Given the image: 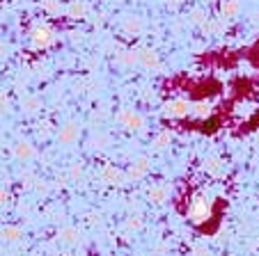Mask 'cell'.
Listing matches in <instances>:
<instances>
[{
	"mask_svg": "<svg viewBox=\"0 0 259 256\" xmlns=\"http://www.w3.org/2000/svg\"><path fill=\"white\" fill-rule=\"evenodd\" d=\"M21 108H23L25 115H37V112L41 110V98H39V96H32V94H28V96L21 98Z\"/></svg>",
	"mask_w": 259,
	"mask_h": 256,
	"instance_id": "cell-14",
	"label": "cell"
},
{
	"mask_svg": "<svg viewBox=\"0 0 259 256\" xmlns=\"http://www.w3.org/2000/svg\"><path fill=\"white\" fill-rule=\"evenodd\" d=\"M0 236H3V240L5 242H19L23 240V229L21 227H3V231H0Z\"/></svg>",
	"mask_w": 259,
	"mask_h": 256,
	"instance_id": "cell-17",
	"label": "cell"
},
{
	"mask_svg": "<svg viewBox=\"0 0 259 256\" xmlns=\"http://www.w3.org/2000/svg\"><path fill=\"white\" fill-rule=\"evenodd\" d=\"M165 3H167V5H170V7H177V5H181L184 0H165Z\"/></svg>",
	"mask_w": 259,
	"mask_h": 256,
	"instance_id": "cell-32",
	"label": "cell"
},
{
	"mask_svg": "<svg viewBox=\"0 0 259 256\" xmlns=\"http://www.w3.org/2000/svg\"><path fill=\"white\" fill-rule=\"evenodd\" d=\"M170 142H172V133L170 131H161L156 137H154V149L163 151V149H167V146H170Z\"/></svg>",
	"mask_w": 259,
	"mask_h": 256,
	"instance_id": "cell-20",
	"label": "cell"
},
{
	"mask_svg": "<svg viewBox=\"0 0 259 256\" xmlns=\"http://www.w3.org/2000/svg\"><path fill=\"white\" fill-rule=\"evenodd\" d=\"M167 188L165 185H161V183H156V185H152V188L147 190V199L149 201H154V203H165L167 201Z\"/></svg>",
	"mask_w": 259,
	"mask_h": 256,
	"instance_id": "cell-13",
	"label": "cell"
},
{
	"mask_svg": "<svg viewBox=\"0 0 259 256\" xmlns=\"http://www.w3.org/2000/svg\"><path fill=\"white\" fill-rule=\"evenodd\" d=\"M115 121H117L122 128H126V131H142V128H145V117H142L140 112L131 110V108H122V110H117Z\"/></svg>",
	"mask_w": 259,
	"mask_h": 256,
	"instance_id": "cell-4",
	"label": "cell"
},
{
	"mask_svg": "<svg viewBox=\"0 0 259 256\" xmlns=\"http://www.w3.org/2000/svg\"><path fill=\"white\" fill-rule=\"evenodd\" d=\"M64 14L73 21H83L88 16V5H85L83 0H71L67 5V10H64Z\"/></svg>",
	"mask_w": 259,
	"mask_h": 256,
	"instance_id": "cell-9",
	"label": "cell"
},
{
	"mask_svg": "<svg viewBox=\"0 0 259 256\" xmlns=\"http://www.w3.org/2000/svg\"><path fill=\"white\" fill-rule=\"evenodd\" d=\"M115 60H117L119 64H124V67H136V64H140L138 50H119V53L115 55Z\"/></svg>",
	"mask_w": 259,
	"mask_h": 256,
	"instance_id": "cell-18",
	"label": "cell"
},
{
	"mask_svg": "<svg viewBox=\"0 0 259 256\" xmlns=\"http://www.w3.org/2000/svg\"><path fill=\"white\" fill-rule=\"evenodd\" d=\"M147 172H149V158H147V156H140V158L136 160V163L131 165V169H128V179L131 181H140L142 176L147 174Z\"/></svg>",
	"mask_w": 259,
	"mask_h": 256,
	"instance_id": "cell-8",
	"label": "cell"
},
{
	"mask_svg": "<svg viewBox=\"0 0 259 256\" xmlns=\"http://www.w3.org/2000/svg\"><path fill=\"white\" fill-rule=\"evenodd\" d=\"M239 14H241L239 0H223V3H220V16H223V21H232Z\"/></svg>",
	"mask_w": 259,
	"mask_h": 256,
	"instance_id": "cell-10",
	"label": "cell"
},
{
	"mask_svg": "<svg viewBox=\"0 0 259 256\" xmlns=\"http://www.w3.org/2000/svg\"><path fill=\"white\" fill-rule=\"evenodd\" d=\"M122 30L128 34H140L142 30H145V21H142L140 16H126V19L122 21Z\"/></svg>",
	"mask_w": 259,
	"mask_h": 256,
	"instance_id": "cell-12",
	"label": "cell"
},
{
	"mask_svg": "<svg viewBox=\"0 0 259 256\" xmlns=\"http://www.w3.org/2000/svg\"><path fill=\"white\" fill-rule=\"evenodd\" d=\"M138 60H140V67H145V69H158L161 67V58H158V53L152 50V48L138 50Z\"/></svg>",
	"mask_w": 259,
	"mask_h": 256,
	"instance_id": "cell-7",
	"label": "cell"
},
{
	"mask_svg": "<svg viewBox=\"0 0 259 256\" xmlns=\"http://www.w3.org/2000/svg\"><path fill=\"white\" fill-rule=\"evenodd\" d=\"M206 12L204 10H200V7H197V10H193L191 12V23L193 25H206Z\"/></svg>",
	"mask_w": 259,
	"mask_h": 256,
	"instance_id": "cell-21",
	"label": "cell"
},
{
	"mask_svg": "<svg viewBox=\"0 0 259 256\" xmlns=\"http://www.w3.org/2000/svg\"><path fill=\"white\" fill-rule=\"evenodd\" d=\"M53 41H55V30L46 23L34 25L32 32H30V44H32V48H37V50L49 48Z\"/></svg>",
	"mask_w": 259,
	"mask_h": 256,
	"instance_id": "cell-2",
	"label": "cell"
},
{
	"mask_svg": "<svg viewBox=\"0 0 259 256\" xmlns=\"http://www.w3.org/2000/svg\"><path fill=\"white\" fill-rule=\"evenodd\" d=\"M60 240L64 242V245H78L80 242V231L73 227H64L60 229Z\"/></svg>",
	"mask_w": 259,
	"mask_h": 256,
	"instance_id": "cell-16",
	"label": "cell"
},
{
	"mask_svg": "<svg viewBox=\"0 0 259 256\" xmlns=\"http://www.w3.org/2000/svg\"><path fill=\"white\" fill-rule=\"evenodd\" d=\"M51 131H53V124H51V121H44V124H41V131H39V133L46 137V135H51Z\"/></svg>",
	"mask_w": 259,
	"mask_h": 256,
	"instance_id": "cell-29",
	"label": "cell"
},
{
	"mask_svg": "<svg viewBox=\"0 0 259 256\" xmlns=\"http://www.w3.org/2000/svg\"><path fill=\"white\" fill-rule=\"evenodd\" d=\"M12 106H10V98H7L5 92H0V115H10Z\"/></svg>",
	"mask_w": 259,
	"mask_h": 256,
	"instance_id": "cell-26",
	"label": "cell"
},
{
	"mask_svg": "<svg viewBox=\"0 0 259 256\" xmlns=\"http://www.w3.org/2000/svg\"><path fill=\"white\" fill-rule=\"evenodd\" d=\"M204 167L209 169L211 174H218V169H220V158H218V156H209V158L204 160Z\"/></svg>",
	"mask_w": 259,
	"mask_h": 256,
	"instance_id": "cell-23",
	"label": "cell"
},
{
	"mask_svg": "<svg viewBox=\"0 0 259 256\" xmlns=\"http://www.w3.org/2000/svg\"><path fill=\"white\" fill-rule=\"evenodd\" d=\"M10 203V192L7 190H0V208H5Z\"/></svg>",
	"mask_w": 259,
	"mask_h": 256,
	"instance_id": "cell-28",
	"label": "cell"
},
{
	"mask_svg": "<svg viewBox=\"0 0 259 256\" xmlns=\"http://www.w3.org/2000/svg\"><path fill=\"white\" fill-rule=\"evenodd\" d=\"M41 10H44L49 16H60L64 12L60 0H41Z\"/></svg>",
	"mask_w": 259,
	"mask_h": 256,
	"instance_id": "cell-19",
	"label": "cell"
},
{
	"mask_svg": "<svg viewBox=\"0 0 259 256\" xmlns=\"http://www.w3.org/2000/svg\"><path fill=\"white\" fill-rule=\"evenodd\" d=\"M78 135H80L78 126L73 124V121H69V124H64L62 128L58 131V142L62 146H71V144H76V142H78Z\"/></svg>",
	"mask_w": 259,
	"mask_h": 256,
	"instance_id": "cell-6",
	"label": "cell"
},
{
	"mask_svg": "<svg viewBox=\"0 0 259 256\" xmlns=\"http://www.w3.org/2000/svg\"><path fill=\"white\" fill-rule=\"evenodd\" d=\"M108 144H110V137L103 135V133H99V135L92 137V149H106Z\"/></svg>",
	"mask_w": 259,
	"mask_h": 256,
	"instance_id": "cell-22",
	"label": "cell"
},
{
	"mask_svg": "<svg viewBox=\"0 0 259 256\" xmlns=\"http://www.w3.org/2000/svg\"><path fill=\"white\" fill-rule=\"evenodd\" d=\"M69 179H71L73 183L83 179V165H80V163H73L71 169H69Z\"/></svg>",
	"mask_w": 259,
	"mask_h": 256,
	"instance_id": "cell-24",
	"label": "cell"
},
{
	"mask_svg": "<svg viewBox=\"0 0 259 256\" xmlns=\"http://www.w3.org/2000/svg\"><path fill=\"white\" fill-rule=\"evenodd\" d=\"M193 256H211V251L206 249V247H195V249H193Z\"/></svg>",
	"mask_w": 259,
	"mask_h": 256,
	"instance_id": "cell-30",
	"label": "cell"
},
{
	"mask_svg": "<svg viewBox=\"0 0 259 256\" xmlns=\"http://www.w3.org/2000/svg\"><path fill=\"white\" fill-rule=\"evenodd\" d=\"M7 58V44L0 39V60H5Z\"/></svg>",
	"mask_w": 259,
	"mask_h": 256,
	"instance_id": "cell-31",
	"label": "cell"
},
{
	"mask_svg": "<svg viewBox=\"0 0 259 256\" xmlns=\"http://www.w3.org/2000/svg\"><path fill=\"white\" fill-rule=\"evenodd\" d=\"M10 256H23V254H19V251H16V254H10Z\"/></svg>",
	"mask_w": 259,
	"mask_h": 256,
	"instance_id": "cell-34",
	"label": "cell"
},
{
	"mask_svg": "<svg viewBox=\"0 0 259 256\" xmlns=\"http://www.w3.org/2000/svg\"><path fill=\"white\" fill-rule=\"evenodd\" d=\"M211 112H213V106H211L209 101H200V103H193L191 117L193 119H209Z\"/></svg>",
	"mask_w": 259,
	"mask_h": 256,
	"instance_id": "cell-15",
	"label": "cell"
},
{
	"mask_svg": "<svg viewBox=\"0 0 259 256\" xmlns=\"http://www.w3.org/2000/svg\"><path fill=\"white\" fill-rule=\"evenodd\" d=\"M14 156H16V160H21V163H28V160H32L34 156H37V151H34V146L30 144V142H16Z\"/></svg>",
	"mask_w": 259,
	"mask_h": 256,
	"instance_id": "cell-11",
	"label": "cell"
},
{
	"mask_svg": "<svg viewBox=\"0 0 259 256\" xmlns=\"http://www.w3.org/2000/svg\"><path fill=\"white\" fill-rule=\"evenodd\" d=\"M126 229H128V231H140V229H142L140 215H131V218L126 220Z\"/></svg>",
	"mask_w": 259,
	"mask_h": 256,
	"instance_id": "cell-25",
	"label": "cell"
},
{
	"mask_svg": "<svg viewBox=\"0 0 259 256\" xmlns=\"http://www.w3.org/2000/svg\"><path fill=\"white\" fill-rule=\"evenodd\" d=\"M193 112V103L188 98H172L163 106V117L165 119H186Z\"/></svg>",
	"mask_w": 259,
	"mask_h": 256,
	"instance_id": "cell-3",
	"label": "cell"
},
{
	"mask_svg": "<svg viewBox=\"0 0 259 256\" xmlns=\"http://www.w3.org/2000/svg\"><path fill=\"white\" fill-rule=\"evenodd\" d=\"M128 176L124 174L119 167H115V165H103L101 167V181L108 185H115V188H119V185L126 183Z\"/></svg>",
	"mask_w": 259,
	"mask_h": 256,
	"instance_id": "cell-5",
	"label": "cell"
},
{
	"mask_svg": "<svg viewBox=\"0 0 259 256\" xmlns=\"http://www.w3.org/2000/svg\"><path fill=\"white\" fill-rule=\"evenodd\" d=\"M34 192H37V194H46V192H49V183H46V181H37V183H34Z\"/></svg>",
	"mask_w": 259,
	"mask_h": 256,
	"instance_id": "cell-27",
	"label": "cell"
},
{
	"mask_svg": "<svg viewBox=\"0 0 259 256\" xmlns=\"http://www.w3.org/2000/svg\"><path fill=\"white\" fill-rule=\"evenodd\" d=\"M211 215H213V201H211L204 192H197L195 197L191 199V203H188V211H186L188 222L204 224L206 220H211Z\"/></svg>",
	"mask_w": 259,
	"mask_h": 256,
	"instance_id": "cell-1",
	"label": "cell"
},
{
	"mask_svg": "<svg viewBox=\"0 0 259 256\" xmlns=\"http://www.w3.org/2000/svg\"><path fill=\"white\" fill-rule=\"evenodd\" d=\"M200 3H202V5H209V3H211V0H200Z\"/></svg>",
	"mask_w": 259,
	"mask_h": 256,
	"instance_id": "cell-33",
	"label": "cell"
}]
</instances>
